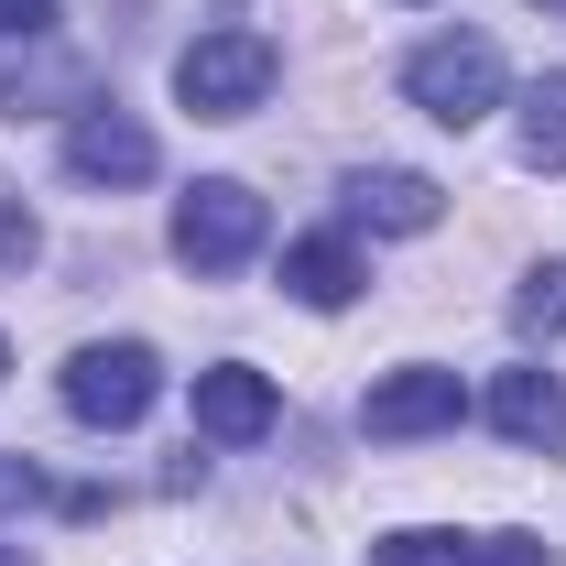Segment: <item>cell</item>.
Returning <instances> with one entry per match:
<instances>
[{"label":"cell","mask_w":566,"mask_h":566,"mask_svg":"<svg viewBox=\"0 0 566 566\" xmlns=\"http://www.w3.org/2000/svg\"><path fill=\"white\" fill-rule=\"evenodd\" d=\"M469 566H556V545H545V534H480Z\"/></svg>","instance_id":"obj_14"},{"label":"cell","mask_w":566,"mask_h":566,"mask_svg":"<svg viewBox=\"0 0 566 566\" xmlns=\"http://www.w3.org/2000/svg\"><path fill=\"white\" fill-rule=\"evenodd\" d=\"M0 566H33V556H22V545H0Z\"/></svg>","instance_id":"obj_18"},{"label":"cell","mask_w":566,"mask_h":566,"mask_svg":"<svg viewBox=\"0 0 566 566\" xmlns=\"http://www.w3.org/2000/svg\"><path fill=\"white\" fill-rule=\"evenodd\" d=\"M523 164L534 175H566V66L523 87Z\"/></svg>","instance_id":"obj_11"},{"label":"cell","mask_w":566,"mask_h":566,"mask_svg":"<svg viewBox=\"0 0 566 566\" xmlns=\"http://www.w3.org/2000/svg\"><path fill=\"white\" fill-rule=\"evenodd\" d=\"M458 415H469V392H458V370H436V359H403V370H392V381H370V403H359V424H370L381 447L447 436Z\"/></svg>","instance_id":"obj_5"},{"label":"cell","mask_w":566,"mask_h":566,"mask_svg":"<svg viewBox=\"0 0 566 566\" xmlns=\"http://www.w3.org/2000/svg\"><path fill=\"white\" fill-rule=\"evenodd\" d=\"M370 566H469V534H436V523H403V534H381Z\"/></svg>","instance_id":"obj_13"},{"label":"cell","mask_w":566,"mask_h":566,"mask_svg":"<svg viewBox=\"0 0 566 566\" xmlns=\"http://www.w3.org/2000/svg\"><path fill=\"white\" fill-rule=\"evenodd\" d=\"M534 11H566V0H534Z\"/></svg>","instance_id":"obj_19"},{"label":"cell","mask_w":566,"mask_h":566,"mask_svg":"<svg viewBox=\"0 0 566 566\" xmlns=\"http://www.w3.org/2000/svg\"><path fill=\"white\" fill-rule=\"evenodd\" d=\"M359 283H370V262H359L338 229H316V240H294V251H283V294H294V305H316V316L359 305Z\"/></svg>","instance_id":"obj_9"},{"label":"cell","mask_w":566,"mask_h":566,"mask_svg":"<svg viewBox=\"0 0 566 566\" xmlns=\"http://www.w3.org/2000/svg\"><path fill=\"white\" fill-rule=\"evenodd\" d=\"M33 501H55V480H44L33 458H11V447H0V512H33Z\"/></svg>","instance_id":"obj_16"},{"label":"cell","mask_w":566,"mask_h":566,"mask_svg":"<svg viewBox=\"0 0 566 566\" xmlns=\"http://www.w3.org/2000/svg\"><path fill=\"white\" fill-rule=\"evenodd\" d=\"M262 229H273V208H262L240 175H208V186L175 197V262L218 283V273H240V262L262 251Z\"/></svg>","instance_id":"obj_3"},{"label":"cell","mask_w":566,"mask_h":566,"mask_svg":"<svg viewBox=\"0 0 566 566\" xmlns=\"http://www.w3.org/2000/svg\"><path fill=\"white\" fill-rule=\"evenodd\" d=\"M153 392H164V359L142 349V338H98V349L66 359V415L98 424V436L142 424V415H153Z\"/></svg>","instance_id":"obj_4"},{"label":"cell","mask_w":566,"mask_h":566,"mask_svg":"<svg viewBox=\"0 0 566 566\" xmlns=\"http://www.w3.org/2000/svg\"><path fill=\"white\" fill-rule=\"evenodd\" d=\"M338 208H349V229L424 240V229L447 218V186H436V175H415V164H370V175H349V186H338Z\"/></svg>","instance_id":"obj_6"},{"label":"cell","mask_w":566,"mask_h":566,"mask_svg":"<svg viewBox=\"0 0 566 566\" xmlns=\"http://www.w3.org/2000/svg\"><path fill=\"white\" fill-rule=\"evenodd\" d=\"M153 164H164V153H153V132H142L132 109H109V98L76 109V132H66V175L76 186H142Z\"/></svg>","instance_id":"obj_8"},{"label":"cell","mask_w":566,"mask_h":566,"mask_svg":"<svg viewBox=\"0 0 566 566\" xmlns=\"http://www.w3.org/2000/svg\"><path fill=\"white\" fill-rule=\"evenodd\" d=\"M491 424L512 436V447H566V381L534 370V359L501 370V381H491Z\"/></svg>","instance_id":"obj_10"},{"label":"cell","mask_w":566,"mask_h":566,"mask_svg":"<svg viewBox=\"0 0 566 566\" xmlns=\"http://www.w3.org/2000/svg\"><path fill=\"white\" fill-rule=\"evenodd\" d=\"M283 415V392L251 370V359H218V370H197V436L208 447H262Z\"/></svg>","instance_id":"obj_7"},{"label":"cell","mask_w":566,"mask_h":566,"mask_svg":"<svg viewBox=\"0 0 566 566\" xmlns=\"http://www.w3.org/2000/svg\"><path fill=\"white\" fill-rule=\"evenodd\" d=\"M33 251H44V229H33V208H22V197H0V273H22Z\"/></svg>","instance_id":"obj_15"},{"label":"cell","mask_w":566,"mask_h":566,"mask_svg":"<svg viewBox=\"0 0 566 566\" xmlns=\"http://www.w3.org/2000/svg\"><path fill=\"white\" fill-rule=\"evenodd\" d=\"M273 76H283V55L262 44V33H197L186 55H175V98L197 109V120H251L262 98H273Z\"/></svg>","instance_id":"obj_2"},{"label":"cell","mask_w":566,"mask_h":566,"mask_svg":"<svg viewBox=\"0 0 566 566\" xmlns=\"http://www.w3.org/2000/svg\"><path fill=\"white\" fill-rule=\"evenodd\" d=\"M0 359H11V349H0Z\"/></svg>","instance_id":"obj_20"},{"label":"cell","mask_w":566,"mask_h":566,"mask_svg":"<svg viewBox=\"0 0 566 566\" xmlns=\"http://www.w3.org/2000/svg\"><path fill=\"white\" fill-rule=\"evenodd\" d=\"M0 33L11 44H55V0H0Z\"/></svg>","instance_id":"obj_17"},{"label":"cell","mask_w":566,"mask_h":566,"mask_svg":"<svg viewBox=\"0 0 566 566\" xmlns=\"http://www.w3.org/2000/svg\"><path fill=\"white\" fill-rule=\"evenodd\" d=\"M512 327L523 338H566V262H534L512 283Z\"/></svg>","instance_id":"obj_12"},{"label":"cell","mask_w":566,"mask_h":566,"mask_svg":"<svg viewBox=\"0 0 566 566\" xmlns=\"http://www.w3.org/2000/svg\"><path fill=\"white\" fill-rule=\"evenodd\" d=\"M403 98H415L436 132H480L501 109V44L491 33H436L403 55Z\"/></svg>","instance_id":"obj_1"}]
</instances>
